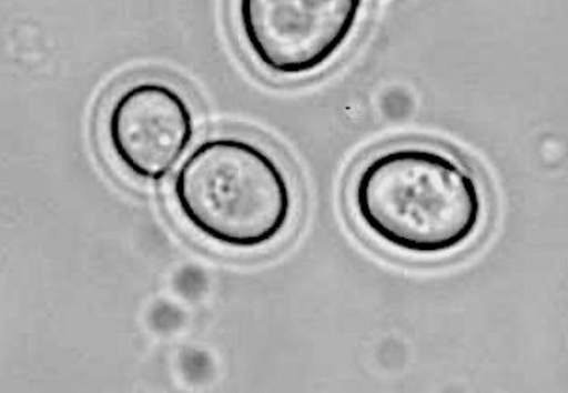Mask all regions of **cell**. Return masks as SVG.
Masks as SVG:
<instances>
[{
  "mask_svg": "<svg viewBox=\"0 0 568 393\" xmlns=\"http://www.w3.org/2000/svg\"><path fill=\"white\" fill-rule=\"evenodd\" d=\"M361 226L392 251L438 258L481 230V182L454 154L426 143H398L372 154L351 189Z\"/></svg>",
  "mask_w": 568,
  "mask_h": 393,
  "instance_id": "obj_1",
  "label": "cell"
},
{
  "mask_svg": "<svg viewBox=\"0 0 568 393\" xmlns=\"http://www.w3.org/2000/svg\"><path fill=\"white\" fill-rule=\"evenodd\" d=\"M104 129L112 157L129 174L160 182L194 142L195 115L184 93L171 83L139 80L112 100Z\"/></svg>",
  "mask_w": 568,
  "mask_h": 393,
  "instance_id": "obj_4",
  "label": "cell"
},
{
  "mask_svg": "<svg viewBox=\"0 0 568 393\" xmlns=\"http://www.w3.org/2000/svg\"><path fill=\"white\" fill-rule=\"evenodd\" d=\"M366 0H236L237 31L263 72L304 79L348 46Z\"/></svg>",
  "mask_w": 568,
  "mask_h": 393,
  "instance_id": "obj_3",
  "label": "cell"
},
{
  "mask_svg": "<svg viewBox=\"0 0 568 393\" xmlns=\"http://www.w3.org/2000/svg\"><path fill=\"white\" fill-rule=\"evenodd\" d=\"M173 196L189 228L234 251L280 240L296 205L283 164L261 143L237 135L200 142L175 174Z\"/></svg>",
  "mask_w": 568,
  "mask_h": 393,
  "instance_id": "obj_2",
  "label": "cell"
}]
</instances>
